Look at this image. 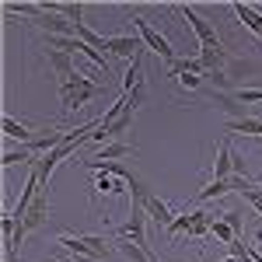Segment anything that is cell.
<instances>
[{
	"label": "cell",
	"mask_w": 262,
	"mask_h": 262,
	"mask_svg": "<svg viewBox=\"0 0 262 262\" xmlns=\"http://www.w3.org/2000/svg\"><path fill=\"white\" fill-rule=\"evenodd\" d=\"M56 245L63 252H70L74 262H108L112 259V245L101 234H60Z\"/></svg>",
	"instance_id": "6da1fadb"
},
{
	"label": "cell",
	"mask_w": 262,
	"mask_h": 262,
	"mask_svg": "<svg viewBox=\"0 0 262 262\" xmlns=\"http://www.w3.org/2000/svg\"><path fill=\"white\" fill-rule=\"evenodd\" d=\"M95 95H101V84H95L91 77H84L81 70H77L74 77L60 81V101H63V108H67V112H74V108L88 105Z\"/></svg>",
	"instance_id": "7a4b0ae2"
},
{
	"label": "cell",
	"mask_w": 262,
	"mask_h": 262,
	"mask_svg": "<svg viewBox=\"0 0 262 262\" xmlns=\"http://www.w3.org/2000/svg\"><path fill=\"white\" fill-rule=\"evenodd\" d=\"M133 28H137V35H140L143 46H147V49H154V53H158V56H161L168 67L179 60V56H175V46L164 39V35L158 32V28H154V25H150V21H143L140 14H137V18H133Z\"/></svg>",
	"instance_id": "3957f363"
},
{
	"label": "cell",
	"mask_w": 262,
	"mask_h": 262,
	"mask_svg": "<svg viewBox=\"0 0 262 262\" xmlns=\"http://www.w3.org/2000/svg\"><path fill=\"white\" fill-rule=\"evenodd\" d=\"M210 227H213V217L203 213V210H192V213H179V217L171 221L168 238H175V234H192V238H200V234H210Z\"/></svg>",
	"instance_id": "277c9868"
},
{
	"label": "cell",
	"mask_w": 262,
	"mask_h": 262,
	"mask_svg": "<svg viewBox=\"0 0 262 262\" xmlns=\"http://www.w3.org/2000/svg\"><path fill=\"white\" fill-rule=\"evenodd\" d=\"M182 11V18L192 25V32H196V39H200V49H213V46H221V35H217V28L210 25V21L203 18L196 7H189V4H182L179 7Z\"/></svg>",
	"instance_id": "5b68a950"
},
{
	"label": "cell",
	"mask_w": 262,
	"mask_h": 262,
	"mask_svg": "<svg viewBox=\"0 0 262 262\" xmlns=\"http://www.w3.org/2000/svg\"><path fill=\"white\" fill-rule=\"evenodd\" d=\"M143 46L140 39H133V35H108L105 39V53H116V56H122V60H137V56H143Z\"/></svg>",
	"instance_id": "8992f818"
},
{
	"label": "cell",
	"mask_w": 262,
	"mask_h": 262,
	"mask_svg": "<svg viewBox=\"0 0 262 262\" xmlns=\"http://www.w3.org/2000/svg\"><path fill=\"white\" fill-rule=\"evenodd\" d=\"M238 175V154L231 150V143L224 140L217 147V161H213V182H227Z\"/></svg>",
	"instance_id": "52a82bcc"
},
{
	"label": "cell",
	"mask_w": 262,
	"mask_h": 262,
	"mask_svg": "<svg viewBox=\"0 0 262 262\" xmlns=\"http://www.w3.org/2000/svg\"><path fill=\"white\" fill-rule=\"evenodd\" d=\"M143 210H147V217H150L154 224H161L164 231H168V227H171V221H175V213L168 210V203H161L158 196H154V192L147 196V203H143Z\"/></svg>",
	"instance_id": "ba28073f"
},
{
	"label": "cell",
	"mask_w": 262,
	"mask_h": 262,
	"mask_svg": "<svg viewBox=\"0 0 262 262\" xmlns=\"http://www.w3.org/2000/svg\"><path fill=\"white\" fill-rule=\"evenodd\" d=\"M234 14H238V21H242L245 28H252L255 35L262 39V14L252 7V4H245V0H234Z\"/></svg>",
	"instance_id": "9c48e42d"
},
{
	"label": "cell",
	"mask_w": 262,
	"mask_h": 262,
	"mask_svg": "<svg viewBox=\"0 0 262 262\" xmlns=\"http://www.w3.org/2000/svg\"><path fill=\"white\" fill-rule=\"evenodd\" d=\"M49 67L56 70V81H67V77L77 74V70H74V56L63 53V49H49Z\"/></svg>",
	"instance_id": "30bf717a"
},
{
	"label": "cell",
	"mask_w": 262,
	"mask_h": 262,
	"mask_svg": "<svg viewBox=\"0 0 262 262\" xmlns=\"http://www.w3.org/2000/svg\"><path fill=\"white\" fill-rule=\"evenodd\" d=\"M0 129H4V137H14V140H21V147H25V143H32V140H35V133H32V126H25V122L11 119V116H4V119H0Z\"/></svg>",
	"instance_id": "8fae6325"
},
{
	"label": "cell",
	"mask_w": 262,
	"mask_h": 262,
	"mask_svg": "<svg viewBox=\"0 0 262 262\" xmlns=\"http://www.w3.org/2000/svg\"><path fill=\"white\" fill-rule=\"evenodd\" d=\"M116 252H119L122 259H129V262H154V255H150V248H143V245H133L129 238H119V245H116Z\"/></svg>",
	"instance_id": "7c38bea8"
},
{
	"label": "cell",
	"mask_w": 262,
	"mask_h": 262,
	"mask_svg": "<svg viewBox=\"0 0 262 262\" xmlns=\"http://www.w3.org/2000/svg\"><path fill=\"white\" fill-rule=\"evenodd\" d=\"M133 154V143H122V140H112V143H105L98 154H95V161H119V158H129Z\"/></svg>",
	"instance_id": "4fadbf2b"
},
{
	"label": "cell",
	"mask_w": 262,
	"mask_h": 262,
	"mask_svg": "<svg viewBox=\"0 0 262 262\" xmlns=\"http://www.w3.org/2000/svg\"><path fill=\"white\" fill-rule=\"evenodd\" d=\"M227 133H245V137H262V119H252V116H242V119L227 122Z\"/></svg>",
	"instance_id": "5bb4252c"
},
{
	"label": "cell",
	"mask_w": 262,
	"mask_h": 262,
	"mask_svg": "<svg viewBox=\"0 0 262 262\" xmlns=\"http://www.w3.org/2000/svg\"><path fill=\"white\" fill-rule=\"evenodd\" d=\"M231 189H234V182H231V179H227V182H210L206 189H200V196H196V200H200V203H206V200H217V196L231 192Z\"/></svg>",
	"instance_id": "9a60e30c"
},
{
	"label": "cell",
	"mask_w": 262,
	"mask_h": 262,
	"mask_svg": "<svg viewBox=\"0 0 262 262\" xmlns=\"http://www.w3.org/2000/svg\"><path fill=\"white\" fill-rule=\"evenodd\" d=\"M35 164V154H32V150H28V147H21V150H7V154H4V158H0V164H4V168H11V164Z\"/></svg>",
	"instance_id": "2e32d148"
},
{
	"label": "cell",
	"mask_w": 262,
	"mask_h": 262,
	"mask_svg": "<svg viewBox=\"0 0 262 262\" xmlns=\"http://www.w3.org/2000/svg\"><path fill=\"white\" fill-rule=\"evenodd\" d=\"M210 234H213V238H221V242H227V245L234 242V238H242V234H238V231H234V227H231L227 221H213Z\"/></svg>",
	"instance_id": "e0dca14e"
},
{
	"label": "cell",
	"mask_w": 262,
	"mask_h": 262,
	"mask_svg": "<svg viewBox=\"0 0 262 262\" xmlns=\"http://www.w3.org/2000/svg\"><path fill=\"white\" fill-rule=\"evenodd\" d=\"M234 101L255 105V101H262V88H242V91H234Z\"/></svg>",
	"instance_id": "ac0fdd59"
},
{
	"label": "cell",
	"mask_w": 262,
	"mask_h": 262,
	"mask_svg": "<svg viewBox=\"0 0 262 262\" xmlns=\"http://www.w3.org/2000/svg\"><path fill=\"white\" fill-rule=\"evenodd\" d=\"M221 221H227L231 227H234V231H238V234H242V213H234V210H227V213H224Z\"/></svg>",
	"instance_id": "d6986e66"
},
{
	"label": "cell",
	"mask_w": 262,
	"mask_h": 262,
	"mask_svg": "<svg viewBox=\"0 0 262 262\" xmlns=\"http://www.w3.org/2000/svg\"><path fill=\"white\" fill-rule=\"evenodd\" d=\"M252 259H255V262H262V252H255V248H252Z\"/></svg>",
	"instance_id": "ffe728a7"
},
{
	"label": "cell",
	"mask_w": 262,
	"mask_h": 262,
	"mask_svg": "<svg viewBox=\"0 0 262 262\" xmlns=\"http://www.w3.org/2000/svg\"><path fill=\"white\" fill-rule=\"evenodd\" d=\"M224 262H238V259H224Z\"/></svg>",
	"instance_id": "44dd1931"
}]
</instances>
